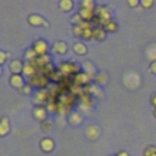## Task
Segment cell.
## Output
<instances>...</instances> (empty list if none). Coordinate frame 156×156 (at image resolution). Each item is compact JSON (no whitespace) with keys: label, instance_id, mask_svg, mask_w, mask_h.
I'll use <instances>...</instances> for the list:
<instances>
[{"label":"cell","instance_id":"6da1fadb","mask_svg":"<svg viewBox=\"0 0 156 156\" xmlns=\"http://www.w3.org/2000/svg\"><path fill=\"white\" fill-rule=\"evenodd\" d=\"M58 71L63 74V76H68V74H77L79 73V65L74 63V62H61L58 65Z\"/></svg>","mask_w":156,"mask_h":156},{"label":"cell","instance_id":"7a4b0ae2","mask_svg":"<svg viewBox=\"0 0 156 156\" xmlns=\"http://www.w3.org/2000/svg\"><path fill=\"white\" fill-rule=\"evenodd\" d=\"M49 83V79L46 76L41 74V73H35L32 77L28 78V84L32 87H37V88H45Z\"/></svg>","mask_w":156,"mask_h":156},{"label":"cell","instance_id":"3957f363","mask_svg":"<svg viewBox=\"0 0 156 156\" xmlns=\"http://www.w3.org/2000/svg\"><path fill=\"white\" fill-rule=\"evenodd\" d=\"M33 50L37 52L38 56L45 55V54H46V50H48V44H46V41L43 40V39H39V40L34 41V44H33Z\"/></svg>","mask_w":156,"mask_h":156},{"label":"cell","instance_id":"277c9868","mask_svg":"<svg viewBox=\"0 0 156 156\" xmlns=\"http://www.w3.org/2000/svg\"><path fill=\"white\" fill-rule=\"evenodd\" d=\"M89 79H90V76L87 74L85 72H79V73H77V74L73 76L74 83L79 84V85H85V84H88V83H89Z\"/></svg>","mask_w":156,"mask_h":156},{"label":"cell","instance_id":"5b68a950","mask_svg":"<svg viewBox=\"0 0 156 156\" xmlns=\"http://www.w3.org/2000/svg\"><path fill=\"white\" fill-rule=\"evenodd\" d=\"M78 13H79L80 17L83 18V21H89V22H90V21L95 17L94 10H91V9H85V7H82V6H80Z\"/></svg>","mask_w":156,"mask_h":156},{"label":"cell","instance_id":"8992f818","mask_svg":"<svg viewBox=\"0 0 156 156\" xmlns=\"http://www.w3.org/2000/svg\"><path fill=\"white\" fill-rule=\"evenodd\" d=\"M23 65L24 63H22L20 60H12L9 63V68L11 69L12 74H20V72L23 71Z\"/></svg>","mask_w":156,"mask_h":156},{"label":"cell","instance_id":"52a82bcc","mask_svg":"<svg viewBox=\"0 0 156 156\" xmlns=\"http://www.w3.org/2000/svg\"><path fill=\"white\" fill-rule=\"evenodd\" d=\"M28 22H29L30 24H33V26H39V24L48 26V23L45 22V20H44L41 16L35 15V13H33V15H30V16L28 17Z\"/></svg>","mask_w":156,"mask_h":156},{"label":"cell","instance_id":"ba28073f","mask_svg":"<svg viewBox=\"0 0 156 156\" xmlns=\"http://www.w3.org/2000/svg\"><path fill=\"white\" fill-rule=\"evenodd\" d=\"M33 115H34V117H35L37 119H39V121H45V119H46V110H45L43 106L35 107L34 111H33Z\"/></svg>","mask_w":156,"mask_h":156},{"label":"cell","instance_id":"9c48e42d","mask_svg":"<svg viewBox=\"0 0 156 156\" xmlns=\"http://www.w3.org/2000/svg\"><path fill=\"white\" fill-rule=\"evenodd\" d=\"M40 147H41L43 151L49 152V151H51V150L54 149V141H52L50 138H44V139L40 141Z\"/></svg>","mask_w":156,"mask_h":156},{"label":"cell","instance_id":"30bf717a","mask_svg":"<svg viewBox=\"0 0 156 156\" xmlns=\"http://www.w3.org/2000/svg\"><path fill=\"white\" fill-rule=\"evenodd\" d=\"M23 74L24 76H27V77H32L33 74H35L37 73V68L34 67V66H32V63L30 62H26L24 65H23Z\"/></svg>","mask_w":156,"mask_h":156},{"label":"cell","instance_id":"8fae6325","mask_svg":"<svg viewBox=\"0 0 156 156\" xmlns=\"http://www.w3.org/2000/svg\"><path fill=\"white\" fill-rule=\"evenodd\" d=\"M10 83L12 87H16V88H22L23 87V78L20 76V74H12L10 77Z\"/></svg>","mask_w":156,"mask_h":156},{"label":"cell","instance_id":"7c38bea8","mask_svg":"<svg viewBox=\"0 0 156 156\" xmlns=\"http://www.w3.org/2000/svg\"><path fill=\"white\" fill-rule=\"evenodd\" d=\"M10 130V123H9V119L7 117H2L0 119V135H5L7 134Z\"/></svg>","mask_w":156,"mask_h":156},{"label":"cell","instance_id":"4fadbf2b","mask_svg":"<svg viewBox=\"0 0 156 156\" xmlns=\"http://www.w3.org/2000/svg\"><path fill=\"white\" fill-rule=\"evenodd\" d=\"M93 38H95L98 40H102L105 38V29L101 26L93 27Z\"/></svg>","mask_w":156,"mask_h":156},{"label":"cell","instance_id":"5bb4252c","mask_svg":"<svg viewBox=\"0 0 156 156\" xmlns=\"http://www.w3.org/2000/svg\"><path fill=\"white\" fill-rule=\"evenodd\" d=\"M67 50V45L63 41H56L52 46V51L55 54H65Z\"/></svg>","mask_w":156,"mask_h":156},{"label":"cell","instance_id":"9a60e30c","mask_svg":"<svg viewBox=\"0 0 156 156\" xmlns=\"http://www.w3.org/2000/svg\"><path fill=\"white\" fill-rule=\"evenodd\" d=\"M85 134H87L88 138L95 139V138L99 135V128H98L96 126H89V127L87 128V130H85Z\"/></svg>","mask_w":156,"mask_h":156},{"label":"cell","instance_id":"2e32d148","mask_svg":"<svg viewBox=\"0 0 156 156\" xmlns=\"http://www.w3.org/2000/svg\"><path fill=\"white\" fill-rule=\"evenodd\" d=\"M80 121H82V116L79 112H72L68 117V122L71 124H78Z\"/></svg>","mask_w":156,"mask_h":156},{"label":"cell","instance_id":"e0dca14e","mask_svg":"<svg viewBox=\"0 0 156 156\" xmlns=\"http://www.w3.org/2000/svg\"><path fill=\"white\" fill-rule=\"evenodd\" d=\"M102 28H104L105 30L113 32V30H116V29H117V24H116V22H115V21L108 20V21H106V22L102 24Z\"/></svg>","mask_w":156,"mask_h":156},{"label":"cell","instance_id":"ac0fdd59","mask_svg":"<svg viewBox=\"0 0 156 156\" xmlns=\"http://www.w3.org/2000/svg\"><path fill=\"white\" fill-rule=\"evenodd\" d=\"M73 51H74L76 54H78V55H84V54L87 52V48H85V45L82 44V43H76V44L73 45Z\"/></svg>","mask_w":156,"mask_h":156},{"label":"cell","instance_id":"d6986e66","mask_svg":"<svg viewBox=\"0 0 156 156\" xmlns=\"http://www.w3.org/2000/svg\"><path fill=\"white\" fill-rule=\"evenodd\" d=\"M58 6H60L63 11H69V10L72 9V6H73V2H72L71 0H62V1L58 2Z\"/></svg>","mask_w":156,"mask_h":156},{"label":"cell","instance_id":"ffe728a7","mask_svg":"<svg viewBox=\"0 0 156 156\" xmlns=\"http://www.w3.org/2000/svg\"><path fill=\"white\" fill-rule=\"evenodd\" d=\"M24 57H26L27 60H29V61H33V60H35V58L38 57V55H37V52H35V51L33 50V48H32V49H27V50H26Z\"/></svg>","mask_w":156,"mask_h":156},{"label":"cell","instance_id":"44dd1931","mask_svg":"<svg viewBox=\"0 0 156 156\" xmlns=\"http://www.w3.org/2000/svg\"><path fill=\"white\" fill-rule=\"evenodd\" d=\"M83 68H84V72L87 73V74H89L90 77L93 76V73L95 72V69H94V66L90 63V62H83Z\"/></svg>","mask_w":156,"mask_h":156},{"label":"cell","instance_id":"7402d4cb","mask_svg":"<svg viewBox=\"0 0 156 156\" xmlns=\"http://www.w3.org/2000/svg\"><path fill=\"white\" fill-rule=\"evenodd\" d=\"M95 80H96L98 83H100V84L105 83V82H106V74H105L104 72H100V73H98V74L95 76Z\"/></svg>","mask_w":156,"mask_h":156},{"label":"cell","instance_id":"603a6c76","mask_svg":"<svg viewBox=\"0 0 156 156\" xmlns=\"http://www.w3.org/2000/svg\"><path fill=\"white\" fill-rule=\"evenodd\" d=\"M80 6H82V7H85V9H91V10L95 9V5H94V2H93L91 0H84Z\"/></svg>","mask_w":156,"mask_h":156},{"label":"cell","instance_id":"cb8c5ba5","mask_svg":"<svg viewBox=\"0 0 156 156\" xmlns=\"http://www.w3.org/2000/svg\"><path fill=\"white\" fill-rule=\"evenodd\" d=\"M145 156H156V147L155 146H149L145 152H144Z\"/></svg>","mask_w":156,"mask_h":156},{"label":"cell","instance_id":"d4e9b609","mask_svg":"<svg viewBox=\"0 0 156 156\" xmlns=\"http://www.w3.org/2000/svg\"><path fill=\"white\" fill-rule=\"evenodd\" d=\"M82 38H84V39H90V38H93V28H91V29H83Z\"/></svg>","mask_w":156,"mask_h":156},{"label":"cell","instance_id":"484cf974","mask_svg":"<svg viewBox=\"0 0 156 156\" xmlns=\"http://www.w3.org/2000/svg\"><path fill=\"white\" fill-rule=\"evenodd\" d=\"M51 126H52L51 121H49V119H45V121H43V123H41V129H43L44 132H46V130L51 129Z\"/></svg>","mask_w":156,"mask_h":156},{"label":"cell","instance_id":"4316f807","mask_svg":"<svg viewBox=\"0 0 156 156\" xmlns=\"http://www.w3.org/2000/svg\"><path fill=\"white\" fill-rule=\"evenodd\" d=\"M82 21H83V18L80 17V15H79V13H76V15L72 17V22L74 23V26H78Z\"/></svg>","mask_w":156,"mask_h":156},{"label":"cell","instance_id":"83f0119b","mask_svg":"<svg viewBox=\"0 0 156 156\" xmlns=\"http://www.w3.org/2000/svg\"><path fill=\"white\" fill-rule=\"evenodd\" d=\"M147 54H149V57H150V60H152L154 62L156 61V49H152V48H150L149 50H147Z\"/></svg>","mask_w":156,"mask_h":156},{"label":"cell","instance_id":"f1b7e54d","mask_svg":"<svg viewBox=\"0 0 156 156\" xmlns=\"http://www.w3.org/2000/svg\"><path fill=\"white\" fill-rule=\"evenodd\" d=\"M72 32H73V34H74V35H79V37H82L83 29H82V28H80L79 26H74V27H73V30H72Z\"/></svg>","mask_w":156,"mask_h":156},{"label":"cell","instance_id":"f546056e","mask_svg":"<svg viewBox=\"0 0 156 156\" xmlns=\"http://www.w3.org/2000/svg\"><path fill=\"white\" fill-rule=\"evenodd\" d=\"M6 57H7V55H6L4 51L0 50V63H4V62L6 61Z\"/></svg>","mask_w":156,"mask_h":156},{"label":"cell","instance_id":"4dcf8cb0","mask_svg":"<svg viewBox=\"0 0 156 156\" xmlns=\"http://www.w3.org/2000/svg\"><path fill=\"white\" fill-rule=\"evenodd\" d=\"M151 5H152V0H150V1H141V6H144L145 9L151 6Z\"/></svg>","mask_w":156,"mask_h":156},{"label":"cell","instance_id":"1f68e13d","mask_svg":"<svg viewBox=\"0 0 156 156\" xmlns=\"http://www.w3.org/2000/svg\"><path fill=\"white\" fill-rule=\"evenodd\" d=\"M22 91H23L24 94H28V93L30 91V85H23V87H22Z\"/></svg>","mask_w":156,"mask_h":156},{"label":"cell","instance_id":"d6a6232c","mask_svg":"<svg viewBox=\"0 0 156 156\" xmlns=\"http://www.w3.org/2000/svg\"><path fill=\"white\" fill-rule=\"evenodd\" d=\"M150 69H151V72H154V73L156 74V61L151 63V66H150Z\"/></svg>","mask_w":156,"mask_h":156},{"label":"cell","instance_id":"836d02e7","mask_svg":"<svg viewBox=\"0 0 156 156\" xmlns=\"http://www.w3.org/2000/svg\"><path fill=\"white\" fill-rule=\"evenodd\" d=\"M151 104H152V105L156 107V95H154V96L151 98Z\"/></svg>","mask_w":156,"mask_h":156},{"label":"cell","instance_id":"e575fe53","mask_svg":"<svg viewBox=\"0 0 156 156\" xmlns=\"http://www.w3.org/2000/svg\"><path fill=\"white\" fill-rule=\"evenodd\" d=\"M128 5H130V6H136L138 5V1H128Z\"/></svg>","mask_w":156,"mask_h":156},{"label":"cell","instance_id":"d590c367","mask_svg":"<svg viewBox=\"0 0 156 156\" xmlns=\"http://www.w3.org/2000/svg\"><path fill=\"white\" fill-rule=\"evenodd\" d=\"M117 156H128V154H127L126 151H119V152L117 154Z\"/></svg>","mask_w":156,"mask_h":156},{"label":"cell","instance_id":"8d00e7d4","mask_svg":"<svg viewBox=\"0 0 156 156\" xmlns=\"http://www.w3.org/2000/svg\"><path fill=\"white\" fill-rule=\"evenodd\" d=\"M154 115H155V117H156V108H155V111H154Z\"/></svg>","mask_w":156,"mask_h":156},{"label":"cell","instance_id":"74e56055","mask_svg":"<svg viewBox=\"0 0 156 156\" xmlns=\"http://www.w3.org/2000/svg\"><path fill=\"white\" fill-rule=\"evenodd\" d=\"M0 73H1V68H0Z\"/></svg>","mask_w":156,"mask_h":156}]
</instances>
